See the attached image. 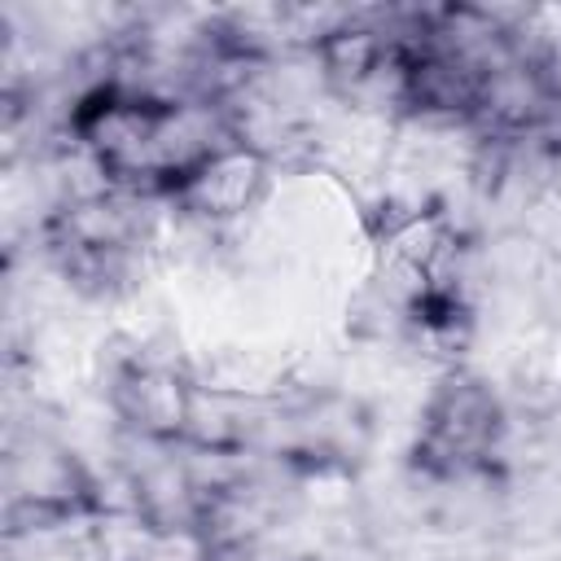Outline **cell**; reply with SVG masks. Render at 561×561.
<instances>
[{
    "label": "cell",
    "instance_id": "cell-1",
    "mask_svg": "<svg viewBox=\"0 0 561 561\" xmlns=\"http://www.w3.org/2000/svg\"><path fill=\"white\" fill-rule=\"evenodd\" d=\"M75 131L92 162L101 167V175L131 188L145 184L158 193H167L171 180L210 149V140H202L188 127L175 101H158L127 88L92 92L75 114Z\"/></svg>",
    "mask_w": 561,
    "mask_h": 561
},
{
    "label": "cell",
    "instance_id": "cell-2",
    "mask_svg": "<svg viewBox=\"0 0 561 561\" xmlns=\"http://www.w3.org/2000/svg\"><path fill=\"white\" fill-rule=\"evenodd\" d=\"M504 434L500 399L473 373H451L425 403L416 434V465L443 478L469 473L482 465Z\"/></svg>",
    "mask_w": 561,
    "mask_h": 561
},
{
    "label": "cell",
    "instance_id": "cell-3",
    "mask_svg": "<svg viewBox=\"0 0 561 561\" xmlns=\"http://www.w3.org/2000/svg\"><path fill=\"white\" fill-rule=\"evenodd\" d=\"M9 526H53L101 513L96 482L75 451L48 438H31L9 456Z\"/></svg>",
    "mask_w": 561,
    "mask_h": 561
},
{
    "label": "cell",
    "instance_id": "cell-4",
    "mask_svg": "<svg viewBox=\"0 0 561 561\" xmlns=\"http://www.w3.org/2000/svg\"><path fill=\"white\" fill-rule=\"evenodd\" d=\"M272 188V162L263 149L245 140L210 145L202 158H193L167 188V197L202 224H232L250 215Z\"/></svg>",
    "mask_w": 561,
    "mask_h": 561
},
{
    "label": "cell",
    "instance_id": "cell-5",
    "mask_svg": "<svg viewBox=\"0 0 561 561\" xmlns=\"http://www.w3.org/2000/svg\"><path fill=\"white\" fill-rule=\"evenodd\" d=\"M110 399H114V412L123 416V425H127L131 434H140L145 443L171 447V443L193 438V430H197L202 390H197V381H193L184 368H175V364H162V359H131V364L114 377Z\"/></svg>",
    "mask_w": 561,
    "mask_h": 561
},
{
    "label": "cell",
    "instance_id": "cell-6",
    "mask_svg": "<svg viewBox=\"0 0 561 561\" xmlns=\"http://www.w3.org/2000/svg\"><path fill=\"white\" fill-rule=\"evenodd\" d=\"M320 61L324 75L342 88H364L373 83L386 66H394L390 44H381V35L364 31V26H337L320 39Z\"/></svg>",
    "mask_w": 561,
    "mask_h": 561
},
{
    "label": "cell",
    "instance_id": "cell-7",
    "mask_svg": "<svg viewBox=\"0 0 561 561\" xmlns=\"http://www.w3.org/2000/svg\"><path fill=\"white\" fill-rule=\"evenodd\" d=\"M224 548L215 543L210 526L202 517H180V522H149L140 552L131 561H219Z\"/></svg>",
    "mask_w": 561,
    "mask_h": 561
},
{
    "label": "cell",
    "instance_id": "cell-8",
    "mask_svg": "<svg viewBox=\"0 0 561 561\" xmlns=\"http://www.w3.org/2000/svg\"><path fill=\"white\" fill-rule=\"evenodd\" d=\"M219 561H232V552H224V557H219Z\"/></svg>",
    "mask_w": 561,
    "mask_h": 561
},
{
    "label": "cell",
    "instance_id": "cell-9",
    "mask_svg": "<svg viewBox=\"0 0 561 561\" xmlns=\"http://www.w3.org/2000/svg\"><path fill=\"white\" fill-rule=\"evenodd\" d=\"M302 561H316V557H302Z\"/></svg>",
    "mask_w": 561,
    "mask_h": 561
}]
</instances>
